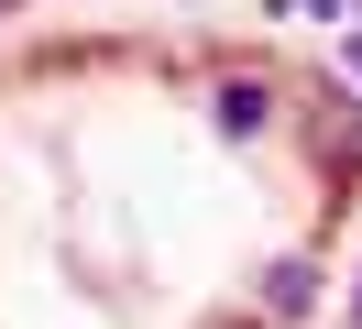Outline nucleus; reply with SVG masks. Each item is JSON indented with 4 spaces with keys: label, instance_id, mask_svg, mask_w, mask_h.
<instances>
[{
    "label": "nucleus",
    "instance_id": "obj_1",
    "mask_svg": "<svg viewBox=\"0 0 362 329\" xmlns=\"http://www.w3.org/2000/svg\"><path fill=\"white\" fill-rule=\"evenodd\" d=\"M220 121H230V132L264 121V77H230V88H220Z\"/></svg>",
    "mask_w": 362,
    "mask_h": 329
}]
</instances>
